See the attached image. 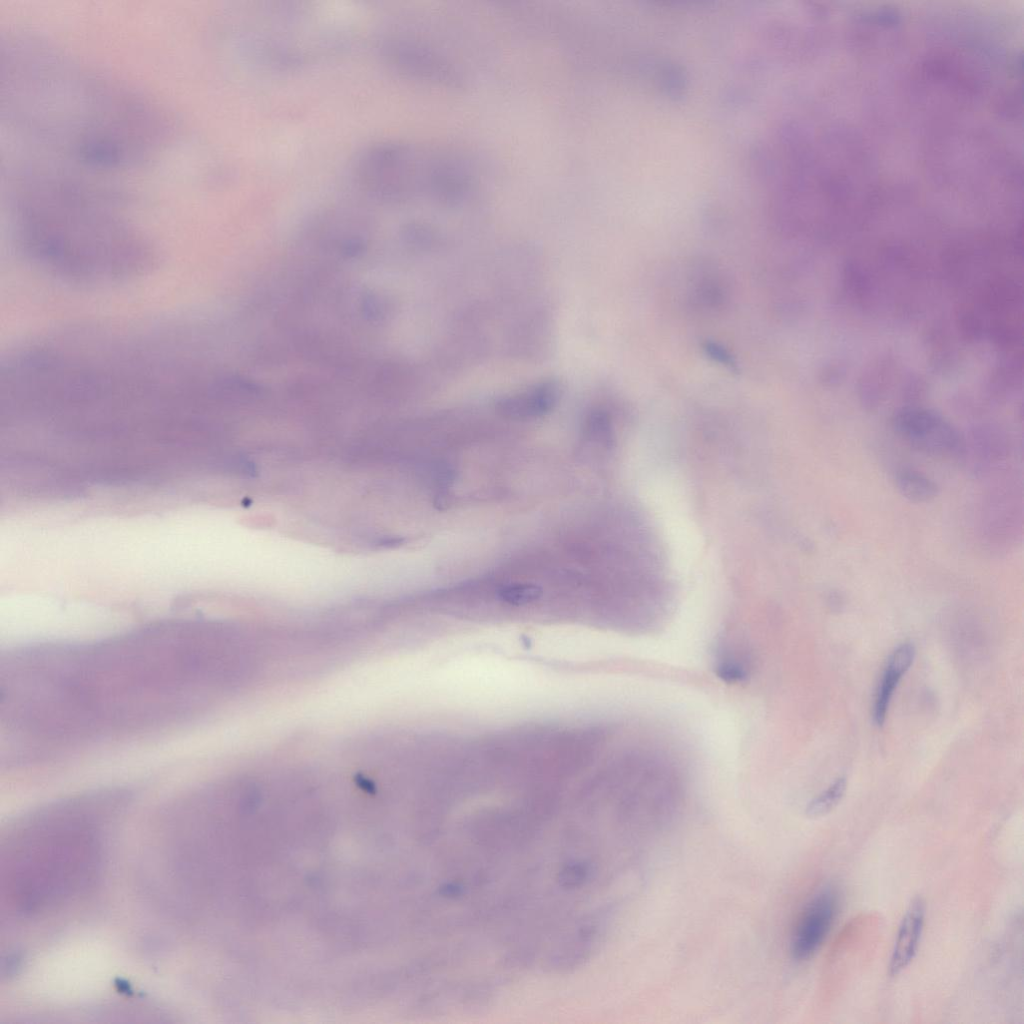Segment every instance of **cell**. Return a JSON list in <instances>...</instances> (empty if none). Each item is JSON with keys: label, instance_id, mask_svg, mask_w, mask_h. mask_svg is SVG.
Listing matches in <instances>:
<instances>
[{"label": "cell", "instance_id": "obj_1", "mask_svg": "<svg viewBox=\"0 0 1024 1024\" xmlns=\"http://www.w3.org/2000/svg\"><path fill=\"white\" fill-rule=\"evenodd\" d=\"M215 629L180 619L101 640L21 646L8 697L23 737L57 759L112 741L185 726L225 677Z\"/></svg>", "mask_w": 1024, "mask_h": 1024}, {"label": "cell", "instance_id": "obj_2", "mask_svg": "<svg viewBox=\"0 0 1024 1024\" xmlns=\"http://www.w3.org/2000/svg\"><path fill=\"white\" fill-rule=\"evenodd\" d=\"M128 805L124 788H101L17 818L2 861L9 919L57 914L92 890L106 865V836Z\"/></svg>", "mask_w": 1024, "mask_h": 1024}, {"label": "cell", "instance_id": "obj_3", "mask_svg": "<svg viewBox=\"0 0 1024 1024\" xmlns=\"http://www.w3.org/2000/svg\"><path fill=\"white\" fill-rule=\"evenodd\" d=\"M25 204L17 211L20 251L46 273L79 285H104L149 268L152 253L121 219L74 201Z\"/></svg>", "mask_w": 1024, "mask_h": 1024}, {"label": "cell", "instance_id": "obj_4", "mask_svg": "<svg viewBox=\"0 0 1024 1024\" xmlns=\"http://www.w3.org/2000/svg\"><path fill=\"white\" fill-rule=\"evenodd\" d=\"M450 158L429 147L402 141H382L357 157L354 176L360 188L387 201L421 196L439 197L447 185Z\"/></svg>", "mask_w": 1024, "mask_h": 1024}, {"label": "cell", "instance_id": "obj_5", "mask_svg": "<svg viewBox=\"0 0 1024 1024\" xmlns=\"http://www.w3.org/2000/svg\"><path fill=\"white\" fill-rule=\"evenodd\" d=\"M894 432L914 449L930 456L962 459L964 437L934 411L904 408L892 419Z\"/></svg>", "mask_w": 1024, "mask_h": 1024}, {"label": "cell", "instance_id": "obj_6", "mask_svg": "<svg viewBox=\"0 0 1024 1024\" xmlns=\"http://www.w3.org/2000/svg\"><path fill=\"white\" fill-rule=\"evenodd\" d=\"M839 908V892L833 885L818 890L805 905L796 924L790 951L797 961L813 957L831 931Z\"/></svg>", "mask_w": 1024, "mask_h": 1024}, {"label": "cell", "instance_id": "obj_7", "mask_svg": "<svg viewBox=\"0 0 1024 1024\" xmlns=\"http://www.w3.org/2000/svg\"><path fill=\"white\" fill-rule=\"evenodd\" d=\"M560 390L554 380L539 382L527 389L501 398L498 412L506 418L532 419L548 413L557 403Z\"/></svg>", "mask_w": 1024, "mask_h": 1024}, {"label": "cell", "instance_id": "obj_8", "mask_svg": "<svg viewBox=\"0 0 1024 1024\" xmlns=\"http://www.w3.org/2000/svg\"><path fill=\"white\" fill-rule=\"evenodd\" d=\"M924 922L925 902L921 897H915L899 925L889 963L891 976L898 975L914 959L921 940Z\"/></svg>", "mask_w": 1024, "mask_h": 1024}, {"label": "cell", "instance_id": "obj_9", "mask_svg": "<svg viewBox=\"0 0 1024 1024\" xmlns=\"http://www.w3.org/2000/svg\"><path fill=\"white\" fill-rule=\"evenodd\" d=\"M915 653L914 645L906 642L898 646L890 655L874 699L873 720L877 726L884 724L894 691L902 676L911 667Z\"/></svg>", "mask_w": 1024, "mask_h": 1024}, {"label": "cell", "instance_id": "obj_10", "mask_svg": "<svg viewBox=\"0 0 1024 1024\" xmlns=\"http://www.w3.org/2000/svg\"><path fill=\"white\" fill-rule=\"evenodd\" d=\"M1007 436L995 429L974 431L969 439L964 437L962 459H971L974 470L983 473L1001 463L1010 454Z\"/></svg>", "mask_w": 1024, "mask_h": 1024}, {"label": "cell", "instance_id": "obj_11", "mask_svg": "<svg viewBox=\"0 0 1024 1024\" xmlns=\"http://www.w3.org/2000/svg\"><path fill=\"white\" fill-rule=\"evenodd\" d=\"M895 488L906 500L928 503L939 494L937 483L924 473L909 467L898 469L893 476Z\"/></svg>", "mask_w": 1024, "mask_h": 1024}, {"label": "cell", "instance_id": "obj_12", "mask_svg": "<svg viewBox=\"0 0 1024 1024\" xmlns=\"http://www.w3.org/2000/svg\"><path fill=\"white\" fill-rule=\"evenodd\" d=\"M718 652L715 668L719 678L727 683H739L747 678L749 660L744 651L728 646Z\"/></svg>", "mask_w": 1024, "mask_h": 1024}, {"label": "cell", "instance_id": "obj_13", "mask_svg": "<svg viewBox=\"0 0 1024 1024\" xmlns=\"http://www.w3.org/2000/svg\"><path fill=\"white\" fill-rule=\"evenodd\" d=\"M847 788L845 777H839L828 788L814 797L807 805L805 813L810 818H818L830 813L843 799Z\"/></svg>", "mask_w": 1024, "mask_h": 1024}, {"label": "cell", "instance_id": "obj_14", "mask_svg": "<svg viewBox=\"0 0 1024 1024\" xmlns=\"http://www.w3.org/2000/svg\"><path fill=\"white\" fill-rule=\"evenodd\" d=\"M497 595L507 604L520 606L538 600L542 595V589L533 584H510L501 587Z\"/></svg>", "mask_w": 1024, "mask_h": 1024}, {"label": "cell", "instance_id": "obj_15", "mask_svg": "<svg viewBox=\"0 0 1024 1024\" xmlns=\"http://www.w3.org/2000/svg\"><path fill=\"white\" fill-rule=\"evenodd\" d=\"M828 603L832 609L840 610L844 605V596L839 590H831Z\"/></svg>", "mask_w": 1024, "mask_h": 1024}]
</instances>
